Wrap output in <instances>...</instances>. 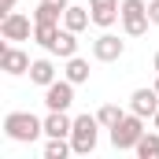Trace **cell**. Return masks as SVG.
<instances>
[{
	"instance_id": "d4e9b609",
	"label": "cell",
	"mask_w": 159,
	"mask_h": 159,
	"mask_svg": "<svg viewBox=\"0 0 159 159\" xmlns=\"http://www.w3.org/2000/svg\"><path fill=\"white\" fill-rule=\"evenodd\" d=\"M152 126H156V129H159V111H156V115H152Z\"/></svg>"
},
{
	"instance_id": "e0dca14e",
	"label": "cell",
	"mask_w": 159,
	"mask_h": 159,
	"mask_svg": "<svg viewBox=\"0 0 159 159\" xmlns=\"http://www.w3.org/2000/svg\"><path fill=\"white\" fill-rule=\"evenodd\" d=\"M133 152H137L141 159H159V129H152V133L144 129V137L137 141V148H133Z\"/></svg>"
},
{
	"instance_id": "484cf974",
	"label": "cell",
	"mask_w": 159,
	"mask_h": 159,
	"mask_svg": "<svg viewBox=\"0 0 159 159\" xmlns=\"http://www.w3.org/2000/svg\"><path fill=\"white\" fill-rule=\"evenodd\" d=\"M156 93H159V74H156Z\"/></svg>"
},
{
	"instance_id": "7402d4cb",
	"label": "cell",
	"mask_w": 159,
	"mask_h": 159,
	"mask_svg": "<svg viewBox=\"0 0 159 159\" xmlns=\"http://www.w3.org/2000/svg\"><path fill=\"white\" fill-rule=\"evenodd\" d=\"M41 4H52V7H59V11H67V7H70V0H41Z\"/></svg>"
},
{
	"instance_id": "9c48e42d",
	"label": "cell",
	"mask_w": 159,
	"mask_h": 159,
	"mask_svg": "<svg viewBox=\"0 0 159 159\" xmlns=\"http://www.w3.org/2000/svg\"><path fill=\"white\" fill-rule=\"evenodd\" d=\"M122 52H126V41H119L111 30H104L100 37L93 41V56L100 63H115V59H122Z\"/></svg>"
},
{
	"instance_id": "7a4b0ae2",
	"label": "cell",
	"mask_w": 159,
	"mask_h": 159,
	"mask_svg": "<svg viewBox=\"0 0 159 159\" xmlns=\"http://www.w3.org/2000/svg\"><path fill=\"white\" fill-rule=\"evenodd\" d=\"M100 119L96 115H78L74 129H70V144H74V156H93L96 152V141H100Z\"/></svg>"
},
{
	"instance_id": "52a82bcc",
	"label": "cell",
	"mask_w": 159,
	"mask_h": 159,
	"mask_svg": "<svg viewBox=\"0 0 159 159\" xmlns=\"http://www.w3.org/2000/svg\"><path fill=\"white\" fill-rule=\"evenodd\" d=\"M70 104H74V81L56 78L44 89V107H48V111H67Z\"/></svg>"
},
{
	"instance_id": "d6986e66",
	"label": "cell",
	"mask_w": 159,
	"mask_h": 159,
	"mask_svg": "<svg viewBox=\"0 0 159 159\" xmlns=\"http://www.w3.org/2000/svg\"><path fill=\"white\" fill-rule=\"evenodd\" d=\"M96 119H100V126H104V129H111V126H119V122L126 119V111H122L119 104H104V107L96 111Z\"/></svg>"
},
{
	"instance_id": "7c38bea8",
	"label": "cell",
	"mask_w": 159,
	"mask_h": 159,
	"mask_svg": "<svg viewBox=\"0 0 159 159\" xmlns=\"http://www.w3.org/2000/svg\"><path fill=\"white\" fill-rule=\"evenodd\" d=\"M56 78H59V70H56V63H52V59H34V63H30V81H34V85L48 89Z\"/></svg>"
},
{
	"instance_id": "2e32d148",
	"label": "cell",
	"mask_w": 159,
	"mask_h": 159,
	"mask_svg": "<svg viewBox=\"0 0 159 159\" xmlns=\"http://www.w3.org/2000/svg\"><path fill=\"white\" fill-rule=\"evenodd\" d=\"M59 30H63L59 22H37V26H34V41L48 52V48L56 44V37H59Z\"/></svg>"
},
{
	"instance_id": "9a60e30c",
	"label": "cell",
	"mask_w": 159,
	"mask_h": 159,
	"mask_svg": "<svg viewBox=\"0 0 159 159\" xmlns=\"http://www.w3.org/2000/svg\"><path fill=\"white\" fill-rule=\"evenodd\" d=\"M89 74H93V70H89V59H81V56H70V59H67V67H63V78L74 81V85H85Z\"/></svg>"
},
{
	"instance_id": "5bb4252c",
	"label": "cell",
	"mask_w": 159,
	"mask_h": 159,
	"mask_svg": "<svg viewBox=\"0 0 159 159\" xmlns=\"http://www.w3.org/2000/svg\"><path fill=\"white\" fill-rule=\"evenodd\" d=\"M89 22H93L89 7H78V4H70V7L63 11V26H67V30H74V34H81V30H89Z\"/></svg>"
},
{
	"instance_id": "3957f363",
	"label": "cell",
	"mask_w": 159,
	"mask_h": 159,
	"mask_svg": "<svg viewBox=\"0 0 159 159\" xmlns=\"http://www.w3.org/2000/svg\"><path fill=\"white\" fill-rule=\"evenodd\" d=\"M122 34L126 37H144L152 19H148V0H122Z\"/></svg>"
},
{
	"instance_id": "ac0fdd59",
	"label": "cell",
	"mask_w": 159,
	"mask_h": 159,
	"mask_svg": "<svg viewBox=\"0 0 159 159\" xmlns=\"http://www.w3.org/2000/svg\"><path fill=\"white\" fill-rule=\"evenodd\" d=\"M70 152H74L70 137H48V144H44V159H67Z\"/></svg>"
},
{
	"instance_id": "4fadbf2b",
	"label": "cell",
	"mask_w": 159,
	"mask_h": 159,
	"mask_svg": "<svg viewBox=\"0 0 159 159\" xmlns=\"http://www.w3.org/2000/svg\"><path fill=\"white\" fill-rule=\"evenodd\" d=\"M48 56H59V59H70V56H78V34L74 30H59V37H56V44L48 48Z\"/></svg>"
},
{
	"instance_id": "277c9868",
	"label": "cell",
	"mask_w": 159,
	"mask_h": 159,
	"mask_svg": "<svg viewBox=\"0 0 159 159\" xmlns=\"http://www.w3.org/2000/svg\"><path fill=\"white\" fill-rule=\"evenodd\" d=\"M107 133H111V144H115L119 152H133V148H137V141L144 137V119H141L137 111H129V115H126L119 126H111Z\"/></svg>"
},
{
	"instance_id": "8992f818",
	"label": "cell",
	"mask_w": 159,
	"mask_h": 159,
	"mask_svg": "<svg viewBox=\"0 0 159 159\" xmlns=\"http://www.w3.org/2000/svg\"><path fill=\"white\" fill-rule=\"evenodd\" d=\"M30 63H34V59H30V56H26V52H22L19 44H11V41H7V44L0 48V70H4L7 78L30 74Z\"/></svg>"
},
{
	"instance_id": "6da1fadb",
	"label": "cell",
	"mask_w": 159,
	"mask_h": 159,
	"mask_svg": "<svg viewBox=\"0 0 159 159\" xmlns=\"http://www.w3.org/2000/svg\"><path fill=\"white\" fill-rule=\"evenodd\" d=\"M44 133V119H37L34 111H7L4 115V137L15 144H34Z\"/></svg>"
},
{
	"instance_id": "30bf717a",
	"label": "cell",
	"mask_w": 159,
	"mask_h": 159,
	"mask_svg": "<svg viewBox=\"0 0 159 159\" xmlns=\"http://www.w3.org/2000/svg\"><path fill=\"white\" fill-rule=\"evenodd\" d=\"M129 111H137L141 119H152L159 111V93H156V85L152 89H133V96H129Z\"/></svg>"
},
{
	"instance_id": "44dd1931",
	"label": "cell",
	"mask_w": 159,
	"mask_h": 159,
	"mask_svg": "<svg viewBox=\"0 0 159 159\" xmlns=\"http://www.w3.org/2000/svg\"><path fill=\"white\" fill-rule=\"evenodd\" d=\"M148 19H152V26H159V0H148Z\"/></svg>"
},
{
	"instance_id": "5b68a950",
	"label": "cell",
	"mask_w": 159,
	"mask_h": 159,
	"mask_svg": "<svg viewBox=\"0 0 159 159\" xmlns=\"http://www.w3.org/2000/svg\"><path fill=\"white\" fill-rule=\"evenodd\" d=\"M34 26H37V22H34V15L7 11V15L0 19V37L11 41V44H15V41H30V37H34Z\"/></svg>"
},
{
	"instance_id": "603a6c76",
	"label": "cell",
	"mask_w": 159,
	"mask_h": 159,
	"mask_svg": "<svg viewBox=\"0 0 159 159\" xmlns=\"http://www.w3.org/2000/svg\"><path fill=\"white\" fill-rule=\"evenodd\" d=\"M15 4H19V0H0V11L7 15V11H15Z\"/></svg>"
},
{
	"instance_id": "ffe728a7",
	"label": "cell",
	"mask_w": 159,
	"mask_h": 159,
	"mask_svg": "<svg viewBox=\"0 0 159 159\" xmlns=\"http://www.w3.org/2000/svg\"><path fill=\"white\" fill-rule=\"evenodd\" d=\"M34 22H63V11L52 7V4H41V0H37V7H34Z\"/></svg>"
},
{
	"instance_id": "8fae6325",
	"label": "cell",
	"mask_w": 159,
	"mask_h": 159,
	"mask_svg": "<svg viewBox=\"0 0 159 159\" xmlns=\"http://www.w3.org/2000/svg\"><path fill=\"white\" fill-rule=\"evenodd\" d=\"M74 129V119L67 111H48L44 115V137H70Z\"/></svg>"
},
{
	"instance_id": "cb8c5ba5",
	"label": "cell",
	"mask_w": 159,
	"mask_h": 159,
	"mask_svg": "<svg viewBox=\"0 0 159 159\" xmlns=\"http://www.w3.org/2000/svg\"><path fill=\"white\" fill-rule=\"evenodd\" d=\"M152 67H156V74H159V52H156V59H152Z\"/></svg>"
},
{
	"instance_id": "ba28073f",
	"label": "cell",
	"mask_w": 159,
	"mask_h": 159,
	"mask_svg": "<svg viewBox=\"0 0 159 159\" xmlns=\"http://www.w3.org/2000/svg\"><path fill=\"white\" fill-rule=\"evenodd\" d=\"M89 15H93V26L111 30L122 19V0H89Z\"/></svg>"
}]
</instances>
